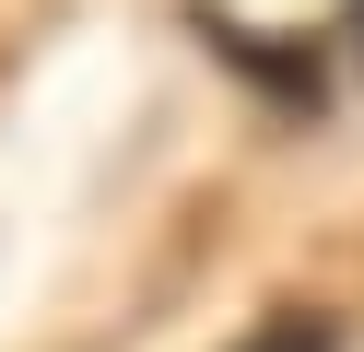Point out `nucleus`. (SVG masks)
Wrapping results in <instances>:
<instances>
[{
    "label": "nucleus",
    "instance_id": "obj_2",
    "mask_svg": "<svg viewBox=\"0 0 364 352\" xmlns=\"http://www.w3.org/2000/svg\"><path fill=\"white\" fill-rule=\"evenodd\" d=\"M353 70H364V0H353Z\"/></svg>",
    "mask_w": 364,
    "mask_h": 352
},
{
    "label": "nucleus",
    "instance_id": "obj_1",
    "mask_svg": "<svg viewBox=\"0 0 364 352\" xmlns=\"http://www.w3.org/2000/svg\"><path fill=\"white\" fill-rule=\"evenodd\" d=\"M223 352H341V317H317V305H282V317H259L247 341H223Z\"/></svg>",
    "mask_w": 364,
    "mask_h": 352
}]
</instances>
